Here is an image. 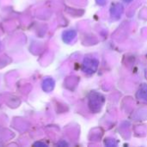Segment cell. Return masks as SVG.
<instances>
[{"instance_id": "7", "label": "cell", "mask_w": 147, "mask_h": 147, "mask_svg": "<svg viewBox=\"0 0 147 147\" xmlns=\"http://www.w3.org/2000/svg\"><path fill=\"white\" fill-rule=\"evenodd\" d=\"M34 146H42V147L47 146H46L44 143H42V142H36V143H34Z\"/></svg>"}, {"instance_id": "2", "label": "cell", "mask_w": 147, "mask_h": 147, "mask_svg": "<svg viewBox=\"0 0 147 147\" xmlns=\"http://www.w3.org/2000/svg\"><path fill=\"white\" fill-rule=\"evenodd\" d=\"M98 65H99V62L97 59L85 58L83 63V71L89 75L93 74L96 71Z\"/></svg>"}, {"instance_id": "9", "label": "cell", "mask_w": 147, "mask_h": 147, "mask_svg": "<svg viewBox=\"0 0 147 147\" xmlns=\"http://www.w3.org/2000/svg\"><path fill=\"white\" fill-rule=\"evenodd\" d=\"M125 3H130V2H132L133 0H123Z\"/></svg>"}, {"instance_id": "10", "label": "cell", "mask_w": 147, "mask_h": 147, "mask_svg": "<svg viewBox=\"0 0 147 147\" xmlns=\"http://www.w3.org/2000/svg\"><path fill=\"white\" fill-rule=\"evenodd\" d=\"M0 48H1V42H0Z\"/></svg>"}, {"instance_id": "4", "label": "cell", "mask_w": 147, "mask_h": 147, "mask_svg": "<svg viewBox=\"0 0 147 147\" xmlns=\"http://www.w3.org/2000/svg\"><path fill=\"white\" fill-rule=\"evenodd\" d=\"M76 36H77V32L75 30L70 29V30H66V31H65L63 33L62 39H63V40L65 43L69 44V43H71L76 38Z\"/></svg>"}, {"instance_id": "6", "label": "cell", "mask_w": 147, "mask_h": 147, "mask_svg": "<svg viewBox=\"0 0 147 147\" xmlns=\"http://www.w3.org/2000/svg\"><path fill=\"white\" fill-rule=\"evenodd\" d=\"M139 95H140V96L143 100L147 101V86H143V87L140 90Z\"/></svg>"}, {"instance_id": "8", "label": "cell", "mask_w": 147, "mask_h": 147, "mask_svg": "<svg viewBox=\"0 0 147 147\" xmlns=\"http://www.w3.org/2000/svg\"><path fill=\"white\" fill-rule=\"evenodd\" d=\"M96 1L97 4H99V5H103L106 3V0H96Z\"/></svg>"}, {"instance_id": "3", "label": "cell", "mask_w": 147, "mask_h": 147, "mask_svg": "<svg viewBox=\"0 0 147 147\" xmlns=\"http://www.w3.org/2000/svg\"><path fill=\"white\" fill-rule=\"evenodd\" d=\"M123 13V6L121 3H115L110 9V15L114 20H118L121 18Z\"/></svg>"}, {"instance_id": "5", "label": "cell", "mask_w": 147, "mask_h": 147, "mask_svg": "<svg viewBox=\"0 0 147 147\" xmlns=\"http://www.w3.org/2000/svg\"><path fill=\"white\" fill-rule=\"evenodd\" d=\"M54 85H55L54 80L51 78H47L44 79V81L42 82V90L45 92H51L54 89Z\"/></svg>"}, {"instance_id": "1", "label": "cell", "mask_w": 147, "mask_h": 147, "mask_svg": "<svg viewBox=\"0 0 147 147\" xmlns=\"http://www.w3.org/2000/svg\"><path fill=\"white\" fill-rule=\"evenodd\" d=\"M103 102H104V98L102 95H100L98 93H91L90 94V100H89V105L92 111L97 112L98 110H100L102 106Z\"/></svg>"}]
</instances>
